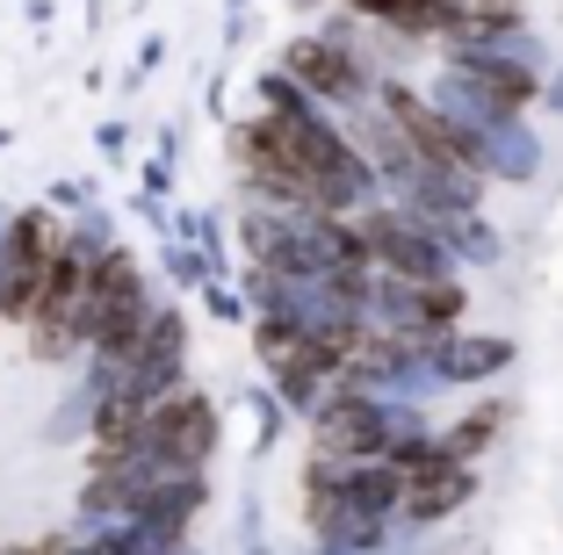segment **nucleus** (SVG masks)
Wrapping results in <instances>:
<instances>
[{"label":"nucleus","instance_id":"f03ea898","mask_svg":"<svg viewBox=\"0 0 563 555\" xmlns=\"http://www.w3.org/2000/svg\"><path fill=\"white\" fill-rule=\"evenodd\" d=\"M152 447L166 462H202L210 455V404L202 397H174L166 411H152Z\"/></svg>","mask_w":563,"mask_h":555},{"label":"nucleus","instance_id":"f257e3e1","mask_svg":"<svg viewBox=\"0 0 563 555\" xmlns=\"http://www.w3.org/2000/svg\"><path fill=\"white\" fill-rule=\"evenodd\" d=\"M58 245L66 238H58V217L51 210H22L8 224V238H0V325H30Z\"/></svg>","mask_w":563,"mask_h":555},{"label":"nucleus","instance_id":"7ed1b4c3","mask_svg":"<svg viewBox=\"0 0 563 555\" xmlns=\"http://www.w3.org/2000/svg\"><path fill=\"white\" fill-rule=\"evenodd\" d=\"M297 73H311V80H325V95H347L354 73L340 51H318V44H297Z\"/></svg>","mask_w":563,"mask_h":555}]
</instances>
